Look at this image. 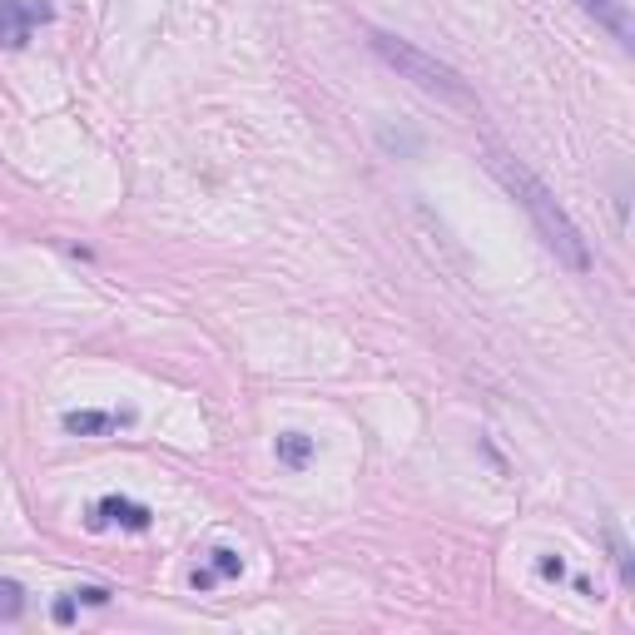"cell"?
Instances as JSON below:
<instances>
[{
	"label": "cell",
	"mask_w": 635,
	"mask_h": 635,
	"mask_svg": "<svg viewBox=\"0 0 635 635\" xmlns=\"http://www.w3.org/2000/svg\"><path fill=\"white\" fill-rule=\"evenodd\" d=\"M487 165H491V174H497L501 184H507L511 194H517L521 204H526V214H532V219H536V229H542V239L556 249V259H562V263H571L576 273H586V269H591V253H586L581 229H576V224H571V214H566V208L552 199V189H546L542 179L532 174V169L521 165V159L497 155V149H491V159H487Z\"/></svg>",
	"instance_id": "cell-1"
},
{
	"label": "cell",
	"mask_w": 635,
	"mask_h": 635,
	"mask_svg": "<svg viewBox=\"0 0 635 635\" xmlns=\"http://www.w3.org/2000/svg\"><path fill=\"white\" fill-rule=\"evenodd\" d=\"M367 45H373V55L383 65H393L402 80H412L417 90L428 94H442V100H457V104H472V90L462 84V75L452 70V65H442L438 55L417 50L412 41H402V35H387V31H373L367 35Z\"/></svg>",
	"instance_id": "cell-2"
},
{
	"label": "cell",
	"mask_w": 635,
	"mask_h": 635,
	"mask_svg": "<svg viewBox=\"0 0 635 635\" xmlns=\"http://www.w3.org/2000/svg\"><path fill=\"white\" fill-rule=\"evenodd\" d=\"M50 15V0H0V50H21L35 35V25H45Z\"/></svg>",
	"instance_id": "cell-3"
},
{
	"label": "cell",
	"mask_w": 635,
	"mask_h": 635,
	"mask_svg": "<svg viewBox=\"0 0 635 635\" xmlns=\"http://www.w3.org/2000/svg\"><path fill=\"white\" fill-rule=\"evenodd\" d=\"M90 526L104 532V526H125V532H149L155 526V511L139 507V501H125V497H100L90 511Z\"/></svg>",
	"instance_id": "cell-4"
},
{
	"label": "cell",
	"mask_w": 635,
	"mask_h": 635,
	"mask_svg": "<svg viewBox=\"0 0 635 635\" xmlns=\"http://www.w3.org/2000/svg\"><path fill=\"white\" fill-rule=\"evenodd\" d=\"M65 422V432H70V438H104V432H125V428H135V412H90V407H84V412H65L60 417Z\"/></svg>",
	"instance_id": "cell-5"
},
{
	"label": "cell",
	"mask_w": 635,
	"mask_h": 635,
	"mask_svg": "<svg viewBox=\"0 0 635 635\" xmlns=\"http://www.w3.org/2000/svg\"><path fill=\"white\" fill-rule=\"evenodd\" d=\"M576 5H581L586 15H596L621 45H631V11H625V0H576Z\"/></svg>",
	"instance_id": "cell-6"
},
{
	"label": "cell",
	"mask_w": 635,
	"mask_h": 635,
	"mask_svg": "<svg viewBox=\"0 0 635 635\" xmlns=\"http://www.w3.org/2000/svg\"><path fill=\"white\" fill-rule=\"evenodd\" d=\"M273 452H279V462L283 467H308V457H313V438H303V432H283L279 442H273Z\"/></svg>",
	"instance_id": "cell-7"
},
{
	"label": "cell",
	"mask_w": 635,
	"mask_h": 635,
	"mask_svg": "<svg viewBox=\"0 0 635 635\" xmlns=\"http://www.w3.org/2000/svg\"><path fill=\"white\" fill-rule=\"evenodd\" d=\"M25 611V591L15 581H0V621H15Z\"/></svg>",
	"instance_id": "cell-8"
},
{
	"label": "cell",
	"mask_w": 635,
	"mask_h": 635,
	"mask_svg": "<svg viewBox=\"0 0 635 635\" xmlns=\"http://www.w3.org/2000/svg\"><path fill=\"white\" fill-rule=\"evenodd\" d=\"M208 556H214V566H208L214 576H239L243 571V556L229 552V546H219V552H208Z\"/></svg>",
	"instance_id": "cell-9"
},
{
	"label": "cell",
	"mask_w": 635,
	"mask_h": 635,
	"mask_svg": "<svg viewBox=\"0 0 635 635\" xmlns=\"http://www.w3.org/2000/svg\"><path fill=\"white\" fill-rule=\"evenodd\" d=\"M611 546H615V566H621V576H625V581H635V566H631V552H625L621 532H611Z\"/></svg>",
	"instance_id": "cell-10"
},
{
	"label": "cell",
	"mask_w": 635,
	"mask_h": 635,
	"mask_svg": "<svg viewBox=\"0 0 635 635\" xmlns=\"http://www.w3.org/2000/svg\"><path fill=\"white\" fill-rule=\"evenodd\" d=\"M75 601H84V605H104V601H110V591H104V586H84V591H75Z\"/></svg>",
	"instance_id": "cell-11"
},
{
	"label": "cell",
	"mask_w": 635,
	"mask_h": 635,
	"mask_svg": "<svg viewBox=\"0 0 635 635\" xmlns=\"http://www.w3.org/2000/svg\"><path fill=\"white\" fill-rule=\"evenodd\" d=\"M542 576H546V581H562L566 562H562V556H542Z\"/></svg>",
	"instance_id": "cell-12"
},
{
	"label": "cell",
	"mask_w": 635,
	"mask_h": 635,
	"mask_svg": "<svg viewBox=\"0 0 635 635\" xmlns=\"http://www.w3.org/2000/svg\"><path fill=\"white\" fill-rule=\"evenodd\" d=\"M55 621H60V625H65V621H75V591H70V596H65V601H60V605H55Z\"/></svg>",
	"instance_id": "cell-13"
},
{
	"label": "cell",
	"mask_w": 635,
	"mask_h": 635,
	"mask_svg": "<svg viewBox=\"0 0 635 635\" xmlns=\"http://www.w3.org/2000/svg\"><path fill=\"white\" fill-rule=\"evenodd\" d=\"M214 581H219V576H214V571H194V586H199V591H208V586H214Z\"/></svg>",
	"instance_id": "cell-14"
}]
</instances>
